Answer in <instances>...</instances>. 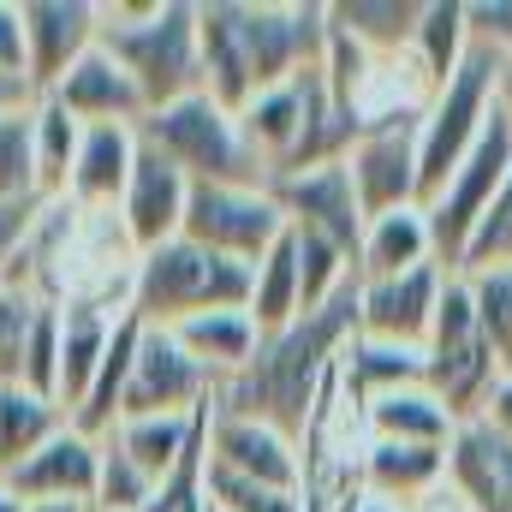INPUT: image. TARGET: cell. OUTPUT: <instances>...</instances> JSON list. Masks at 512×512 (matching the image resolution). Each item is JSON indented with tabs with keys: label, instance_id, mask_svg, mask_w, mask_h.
<instances>
[{
	"label": "cell",
	"instance_id": "1",
	"mask_svg": "<svg viewBox=\"0 0 512 512\" xmlns=\"http://www.w3.org/2000/svg\"><path fill=\"white\" fill-rule=\"evenodd\" d=\"M197 42H203V90L239 114L262 90L292 84L298 72L322 66L328 48V6H274V0H197Z\"/></svg>",
	"mask_w": 512,
	"mask_h": 512
},
{
	"label": "cell",
	"instance_id": "2",
	"mask_svg": "<svg viewBox=\"0 0 512 512\" xmlns=\"http://www.w3.org/2000/svg\"><path fill=\"white\" fill-rule=\"evenodd\" d=\"M352 334H358V280L334 304L298 316L292 328L262 334L256 358L215 393V405L233 411V417H251V423L280 429L286 441H298L304 423H310V411H316V399H322V382L340 364V346Z\"/></svg>",
	"mask_w": 512,
	"mask_h": 512
},
{
	"label": "cell",
	"instance_id": "3",
	"mask_svg": "<svg viewBox=\"0 0 512 512\" xmlns=\"http://www.w3.org/2000/svg\"><path fill=\"white\" fill-rule=\"evenodd\" d=\"M96 48L126 66L143 108L161 114L185 96H203V42H197V0H114L102 6Z\"/></svg>",
	"mask_w": 512,
	"mask_h": 512
},
{
	"label": "cell",
	"instance_id": "4",
	"mask_svg": "<svg viewBox=\"0 0 512 512\" xmlns=\"http://www.w3.org/2000/svg\"><path fill=\"white\" fill-rule=\"evenodd\" d=\"M251 304V268L203 251L191 239H167L137 256L126 310L143 328H179L209 310H245Z\"/></svg>",
	"mask_w": 512,
	"mask_h": 512
},
{
	"label": "cell",
	"instance_id": "5",
	"mask_svg": "<svg viewBox=\"0 0 512 512\" xmlns=\"http://www.w3.org/2000/svg\"><path fill=\"white\" fill-rule=\"evenodd\" d=\"M137 137H143V149L173 161L191 185H268V167L256 161V149L245 143L239 114H227L209 90L149 114L137 126Z\"/></svg>",
	"mask_w": 512,
	"mask_h": 512
},
{
	"label": "cell",
	"instance_id": "6",
	"mask_svg": "<svg viewBox=\"0 0 512 512\" xmlns=\"http://www.w3.org/2000/svg\"><path fill=\"white\" fill-rule=\"evenodd\" d=\"M495 78H501V60L471 48L465 66L423 102L417 114V209L441 197V185L453 179V167L477 149V137L495 114Z\"/></svg>",
	"mask_w": 512,
	"mask_h": 512
},
{
	"label": "cell",
	"instance_id": "7",
	"mask_svg": "<svg viewBox=\"0 0 512 512\" xmlns=\"http://www.w3.org/2000/svg\"><path fill=\"white\" fill-rule=\"evenodd\" d=\"M501 382H507V364H501V352L489 346V334L477 328L471 298H465V280L447 274L435 328H429V340H423V387L453 411V423H471Z\"/></svg>",
	"mask_w": 512,
	"mask_h": 512
},
{
	"label": "cell",
	"instance_id": "8",
	"mask_svg": "<svg viewBox=\"0 0 512 512\" xmlns=\"http://www.w3.org/2000/svg\"><path fill=\"white\" fill-rule=\"evenodd\" d=\"M507 173H512V137H507V126H501V114H489V126H483V137H477V149L453 167V179L441 185V197L423 203V215H429V239H435V268L459 274V262H465V251H471V239H477L489 203L501 197Z\"/></svg>",
	"mask_w": 512,
	"mask_h": 512
},
{
	"label": "cell",
	"instance_id": "9",
	"mask_svg": "<svg viewBox=\"0 0 512 512\" xmlns=\"http://www.w3.org/2000/svg\"><path fill=\"white\" fill-rule=\"evenodd\" d=\"M179 239L227 256V262L256 268L262 256L286 239V215L268 197V185H191Z\"/></svg>",
	"mask_w": 512,
	"mask_h": 512
},
{
	"label": "cell",
	"instance_id": "10",
	"mask_svg": "<svg viewBox=\"0 0 512 512\" xmlns=\"http://www.w3.org/2000/svg\"><path fill=\"white\" fill-rule=\"evenodd\" d=\"M417 114L423 108L364 114V131L340 155L346 173H352V191H358L364 221L393 215V209H417Z\"/></svg>",
	"mask_w": 512,
	"mask_h": 512
},
{
	"label": "cell",
	"instance_id": "11",
	"mask_svg": "<svg viewBox=\"0 0 512 512\" xmlns=\"http://www.w3.org/2000/svg\"><path fill=\"white\" fill-rule=\"evenodd\" d=\"M209 405H215V376L167 328H143L126 399H120V423L126 417H197Z\"/></svg>",
	"mask_w": 512,
	"mask_h": 512
},
{
	"label": "cell",
	"instance_id": "12",
	"mask_svg": "<svg viewBox=\"0 0 512 512\" xmlns=\"http://www.w3.org/2000/svg\"><path fill=\"white\" fill-rule=\"evenodd\" d=\"M268 197L280 203L286 227L292 233H316L328 245L358 262V245H364V209H358V191H352V173L346 161H322V167H304V173H280L268 179Z\"/></svg>",
	"mask_w": 512,
	"mask_h": 512
},
{
	"label": "cell",
	"instance_id": "13",
	"mask_svg": "<svg viewBox=\"0 0 512 512\" xmlns=\"http://www.w3.org/2000/svg\"><path fill=\"white\" fill-rule=\"evenodd\" d=\"M24 18V78L36 96H48L84 54H96L102 6L96 0H18Z\"/></svg>",
	"mask_w": 512,
	"mask_h": 512
},
{
	"label": "cell",
	"instance_id": "14",
	"mask_svg": "<svg viewBox=\"0 0 512 512\" xmlns=\"http://www.w3.org/2000/svg\"><path fill=\"white\" fill-rule=\"evenodd\" d=\"M441 292H447V268H435V262L393 274V280H358V334L423 352L435 310H441Z\"/></svg>",
	"mask_w": 512,
	"mask_h": 512
},
{
	"label": "cell",
	"instance_id": "15",
	"mask_svg": "<svg viewBox=\"0 0 512 512\" xmlns=\"http://www.w3.org/2000/svg\"><path fill=\"white\" fill-rule=\"evenodd\" d=\"M209 465L233 471V477H251V483H268V489H304L298 441H286L268 423L233 417L221 405H209Z\"/></svg>",
	"mask_w": 512,
	"mask_h": 512
},
{
	"label": "cell",
	"instance_id": "16",
	"mask_svg": "<svg viewBox=\"0 0 512 512\" xmlns=\"http://www.w3.org/2000/svg\"><path fill=\"white\" fill-rule=\"evenodd\" d=\"M185 203H191V179L161 161L155 149H137V167H131V185L120 197V227H126L131 251H155L167 239H179L185 227Z\"/></svg>",
	"mask_w": 512,
	"mask_h": 512
},
{
	"label": "cell",
	"instance_id": "17",
	"mask_svg": "<svg viewBox=\"0 0 512 512\" xmlns=\"http://www.w3.org/2000/svg\"><path fill=\"white\" fill-rule=\"evenodd\" d=\"M447 489L465 512H512V441L483 417L459 423L447 441Z\"/></svg>",
	"mask_w": 512,
	"mask_h": 512
},
{
	"label": "cell",
	"instance_id": "18",
	"mask_svg": "<svg viewBox=\"0 0 512 512\" xmlns=\"http://www.w3.org/2000/svg\"><path fill=\"white\" fill-rule=\"evenodd\" d=\"M96 465H102V441H90V435H78L72 423L42 447V453H30L12 477H6V495L12 501H78V507H90L96 501Z\"/></svg>",
	"mask_w": 512,
	"mask_h": 512
},
{
	"label": "cell",
	"instance_id": "19",
	"mask_svg": "<svg viewBox=\"0 0 512 512\" xmlns=\"http://www.w3.org/2000/svg\"><path fill=\"white\" fill-rule=\"evenodd\" d=\"M48 96H54L78 126H143V120H149V108H143L137 84L126 78V66L108 60L102 48L84 54Z\"/></svg>",
	"mask_w": 512,
	"mask_h": 512
},
{
	"label": "cell",
	"instance_id": "20",
	"mask_svg": "<svg viewBox=\"0 0 512 512\" xmlns=\"http://www.w3.org/2000/svg\"><path fill=\"white\" fill-rule=\"evenodd\" d=\"M137 149H143L137 126H84L66 203L72 209H120V197L131 185V167H137Z\"/></svg>",
	"mask_w": 512,
	"mask_h": 512
},
{
	"label": "cell",
	"instance_id": "21",
	"mask_svg": "<svg viewBox=\"0 0 512 512\" xmlns=\"http://www.w3.org/2000/svg\"><path fill=\"white\" fill-rule=\"evenodd\" d=\"M114 316L120 310H108L102 298H78V292L60 298V411L66 417L84 405V393H90L96 370H102Z\"/></svg>",
	"mask_w": 512,
	"mask_h": 512
},
{
	"label": "cell",
	"instance_id": "22",
	"mask_svg": "<svg viewBox=\"0 0 512 512\" xmlns=\"http://www.w3.org/2000/svg\"><path fill=\"white\" fill-rule=\"evenodd\" d=\"M447 483V447H399V441H370L364 453V489L382 507H417Z\"/></svg>",
	"mask_w": 512,
	"mask_h": 512
},
{
	"label": "cell",
	"instance_id": "23",
	"mask_svg": "<svg viewBox=\"0 0 512 512\" xmlns=\"http://www.w3.org/2000/svg\"><path fill=\"white\" fill-rule=\"evenodd\" d=\"M137 346H143V322H137L126 304H120V316H114V334H108V352H102V370H96V382H90V393H84V405L72 411V429H78V435H90V441L114 435Z\"/></svg>",
	"mask_w": 512,
	"mask_h": 512
},
{
	"label": "cell",
	"instance_id": "24",
	"mask_svg": "<svg viewBox=\"0 0 512 512\" xmlns=\"http://www.w3.org/2000/svg\"><path fill=\"white\" fill-rule=\"evenodd\" d=\"M209 376H215V393L233 382L245 364L256 358V322H251V310H209V316H191V322H179V328H167Z\"/></svg>",
	"mask_w": 512,
	"mask_h": 512
},
{
	"label": "cell",
	"instance_id": "25",
	"mask_svg": "<svg viewBox=\"0 0 512 512\" xmlns=\"http://www.w3.org/2000/svg\"><path fill=\"white\" fill-rule=\"evenodd\" d=\"M364 423H370V441H399V447H447L453 441V411L429 393V387H399L364 405Z\"/></svg>",
	"mask_w": 512,
	"mask_h": 512
},
{
	"label": "cell",
	"instance_id": "26",
	"mask_svg": "<svg viewBox=\"0 0 512 512\" xmlns=\"http://www.w3.org/2000/svg\"><path fill=\"white\" fill-rule=\"evenodd\" d=\"M429 262H435V239H429L423 209H393V215H376L364 227L358 280H393V274H411V268H429Z\"/></svg>",
	"mask_w": 512,
	"mask_h": 512
},
{
	"label": "cell",
	"instance_id": "27",
	"mask_svg": "<svg viewBox=\"0 0 512 512\" xmlns=\"http://www.w3.org/2000/svg\"><path fill=\"white\" fill-rule=\"evenodd\" d=\"M471 54V24H465V0H423V18H417V36H411V66L423 78V102L465 66Z\"/></svg>",
	"mask_w": 512,
	"mask_h": 512
},
{
	"label": "cell",
	"instance_id": "28",
	"mask_svg": "<svg viewBox=\"0 0 512 512\" xmlns=\"http://www.w3.org/2000/svg\"><path fill=\"white\" fill-rule=\"evenodd\" d=\"M417 18H423V0H334V6H328V24H334L340 36H352L370 60L411 54Z\"/></svg>",
	"mask_w": 512,
	"mask_h": 512
},
{
	"label": "cell",
	"instance_id": "29",
	"mask_svg": "<svg viewBox=\"0 0 512 512\" xmlns=\"http://www.w3.org/2000/svg\"><path fill=\"white\" fill-rule=\"evenodd\" d=\"M72 417L54 405V399H42V393H30L24 382H6L0 387V483L30 459V453H42L60 429H66Z\"/></svg>",
	"mask_w": 512,
	"mask_h": 512
},
{
	"label": "cell",
	"instance_id": "30",
	"mask_svg": "<svg viewBox=\"0 0 512 512\" xmlns=\"http://www.w3.org/2000/svg\"><path fill=\"white\" fill-rule=\"evenodd\" d=\"M334 370L358 393V405H370L382 393H399V387L423 382V352H405V346H387V340H370V334H352L340 346V364Z\"/></svg>",
	"mask_w": 512,
	"mask_h": 512
},
{
	"label": "cell",
	"instance_id": "31",
	"mask_svg": "<svg viewBox=\"0 0 512 512\" xmlns=\"http://www.w3.org/2000/svg\"><path fill=\"white\" fill-rule=\"evenodd\" d=\"M245 310H251L256 334H280V328H292V322L304 316V286H298L292 233L251 268V304H245Z\"/></svg>",
	"mask_w": 512,
	"mask_h": 512
},
{
	"label": "cell",
	"instance_id": "32",
	"mask_svg": "<svg viewBox=\"0 0 512 512\" xmlns=\"http://www.w3.org/2000/svg\"><path fill=\"white\" fill-rule=\"evenodd\" d=\"M78 143H84V126L54 96H36V197L42 203H66Z\"/></svg>",
	"mask_w": 512,
	"mask_h": 512
},
{
	"label": "cell",
	"instance_id": "33",
	"mask_svg": "<svg viewBox=\"0 0 512 512\" xmlns=\"http://www.w3.org/2000/svg\"><path fill=\"white\" fill-rule=\"evenodd\" d=\"M191 429H197V417H126V423H114V435H102V441H114L137 471H149V477L161 483V477L179 465Z\"/></svg>",
	"mask_w": 512,
	"mask_h": 512
},
{
	"label": "cell",
	"instance_id": "34",
	"mask_svg": "<svg viewBox=\"0 0 512 512\" xmlns=\"http://www.w3.org/2000/svg\"><path fill=\"white\" fill-rule=\"evenodd\" d=\"M143 512H209V411H197V429H191L179 465L155 483Z\"/></svg>",
	"mask_w": 512,
	"mask_h": 512
},
{
	"label": "cell",
	"instance_id": "35",
	"mask_svg": "<svg viewBox=\"0 0 512 512\" xmlns=\"http://www.w3.org/2000/svg\"><path fill=\"white\" fill-rule=\"evenodd\" d=\"M465 298H471V316L477 328L489 334V346L501 352L512 376V262H495V268H465Z\"/></svg>",
	"mask_w": 512,
	"mask_h": 512
},
{
	"label": "cell",
	"instance_id": "36",
	"mask_svg": "<svg viewBox=\"0 0 512 512\" xmlns=\"http://www.w3.org/2000/svg\"><path fill=\"white\" fill-rule=\"evenodd\" d=\"M36 197V102L0 120V203Z\"/></svg>",
	"mask_w": 512,
	"mask_h": 512
},
{
	"label": "cell",
	"instance_id": "37",
	"mask_svg": "<svg viewBox=\"0 0 512 512\" xmlns=\"http://www.w3.org/2000/svg\"><path fill=\"white\" fill-rule=\"evenodd\" d=\"M209 512H310V501L304 489H268V483L209 465Z\"/></svg>",
	"mask_w": 512,
	"mask_h": 512
},
{
	"label": "cell",
	"instance_id": "38",
	"mask_svg": "<svg viewBox=\"0 0 512 512\" xmlns=\"http://www.w3.org/2000/svg\"><path fill=\"white\" fill-rule=\"evenodd\" d=\"M149 495H155V477H149V471H137L114 441H102L96 501H90V507H96V512H143V507H149Z\"/></svg>",
	"mask_w": 512,
	"mask_h": 512
},
{
	"label": "cell",
	"instance_id": "39",
	"mask_svg": "<svg viewBox=\"0 0 512 512\" xmlns=\"http://www.w3.org/2000/svg\"><path fill=\"white\" fill-rule=\"evenodd\" d=\"M18 382L60 405V304H36L30 340H24V376Z\"/></svg>",
	"mask_w": 512,
	"mask_h": 512
},
{
	"label": "cell",
	"instance_id": "40",
	"mask_svg": "<svg viewBox=\"0 0 512 512\" xmlns=\"http://www.w3.org/2000/svg\"><path fill=\"white\" fill-rule=\"evenodd\" d=\"M36 304H42V298H30V292H18V286H0V387L24 376V340H30Z\"/></svg>",
	"mask_w": 512,
	"mask_h": 512
},
{
	"label": "cell",
	"instance_id": "41",
	"mask_svg": "<svg viewBox=\"0 0 512 512\" xmlns=\"http://www.w3.org/2000/svg\"><path fill=\"white\" fill-rule=\"evenodd\" d=\"M495 262H512V173H507V185H501V197L489 203V215H483L471 251L459 262V274H465V268H495Z\"/></svg>",
	"mask_w": 512,
	"mask_h": 512
},
{
	"label": "cell",
	"instance_id": "42",
	"mask_svg": "<svg viewBox=\"0 0 512 512\" xmlns=\"http://www.w3.org/2000/svg\"><path fill=\"white\" fill-rule=\"evenodd\" d=\"M465 24H471V48L512 60V0H465Z\"/></svg>",
	"mask_w": 512,
	"mask_h": 512
},
{
	"label": "cell",
	"instance_id": "43",
	"mask_svg": "<svg viewBox=\"0 0 512 512\" xmlns=\"http://www.w3.org/2000/svg\"><path fill=\"white\" fill-rule=\"evenodd\" d=\"M42 197H24V203H0V286H12V268H18V256L30 245V233H36V221H42Z\"/></svg>",
	"mask_w": 512,
	"mask_h": 512
},
{
	"label": "cell",
	"instance_id": "44",
	"mask_svg": "<svg viewBox=\"0 0 512 512\" xmlns=\"http://www.w3.org/2000/svg\"><path fill=\"white\" fill-rule=\"evenodd\" d=\"M0 72L24 78V18H18V0H0Z\"/></svg>",
	"mask_w": 512,
	"mask_h": 512
},
{
	"label": "cell",
	"instance_id": "45",
	"mask_svg": "<svg viewBox=\"0 0 512 512\" xmlns=\"http://www.w3.org/2000/svg\"><path fill=\"white\" fill-rule=\"evenodd\" d=\"M477 417H483V423H489L495 435H507V441H512V376H507L501 387H495V393H489V405H483Z\"/></svg>",
	"mask_w": 512,
	"mask_h": 512
},
{
	"label": "cell",
	"instance_id": "46",
	"mask_svg": "<svg viewBox=\"0 0 512 512\" xmlns=\"http://www.w3.org/2000/svg\"><path fill=\"white\" fill-rule=\"evenodd\" d=\"M30 102H36L30 78H18V72H0V120H6V114H24Z\"/></svg>",
	"mask_w": 512,
	"mask_h": 512
},
{
	"label": "cell",
	"instance_id": "47",
	"mask_svg": "<svg viewBox=\"0 0 512 512\" xmlns=\"http://www.w3.org/2000/svg\"><path fill=\"white\" fill-rule=\"evenodd\" d=\"M495 114H501V126L512 137V60H501V78H495Z\"/></svg>",
	"mask_w": 512,
	"mask_h": 512
},
{
	"label": "cell",
	"instance_id": "48",
	"mask_svg": "<svg viewBox=\"0 0 512 512\" xmlns=\"http://www.w3.org/2000/svg\"><path fill=\"white\" fill-rule=\"evenodd\" d=\"M24 512H90V507H78V501H30Z\"/></svg>",
	"mask_w": 512,
	"mask_h": 512
},
{
	"label": "cell",
	"instance_id": "49",
	"mask_svg": "<svg viewBox=\"0 0 512 512\" xmlns=\"http://www.w3.org/2000/svg\"><path fill=\"white\" fill-rule=\"evenodd\" d=\"M0 512H24V501H12V495L0 489Z\"/></svg>",
	"mask_w": 512,
	"mask_h": 512
},
{
	"label": "cell",
	"instance_id": "50",
	"mask_svg": "<svg viewBox=\"0 0 512 512\" xmlns=\"http://www.w3.org/2000/svg\"><path fill=\"white\" fill-rule=\"evenodd\" d=\"M358 512H399V507H382V501H364Z\"/></svg>",
	"mask_w": 512,
	"mask_h": 512
},
{
	"label": "cell",
	"instance_id": "51",
	"mask_svg": "<svg viewBox=\"0 0 512 512\" xmlns=\"http://www.w3.org/2000/svg\"><path fill=\"white\" fill-rule=\"evenodd\" d=\"M0 489H6V483H0Z\"/></svg>",
	"mask_w": 512,
	"mask_h": 512
},
{
	"label": "cell",
	"instance_id": "52",
	"mask_svg": "<svg viewBox=\"0 0 512 512\" xmlns=\"http://www.w3.org/2000/svg\"><path fill=\"white\" fill-rule=\"evenodd\" d=\"M90 512H96V507H90Z\"/></svg>",
	"mask_w": 512,
	"mask_h": 512
}]
</instances>
